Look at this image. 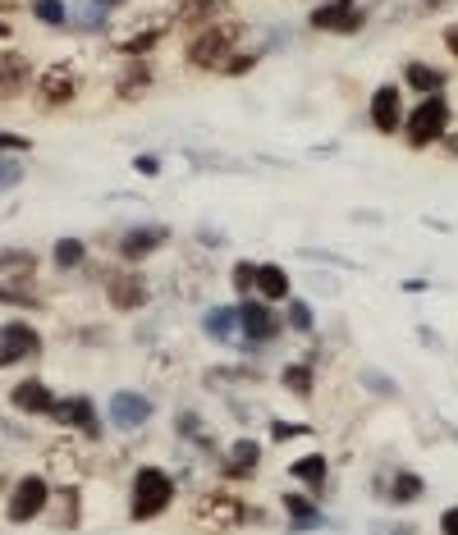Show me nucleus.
Instances as JSON below:
<instances>
[{"instance_id": "nucleus-1", "label": "nucleus", "mask_w": 458, "mask_h": 535, "mask_svg": "<svg viewBox=\"0 0 458 535\" xmlns=\"http://www.w3.org/2000/svg\"><path fill=\"white\" fill-rule=\"evenodd\" d=\"M188 522L211 535H234V531H243V526H252V503L243 499V494H234L229 485H216V490L193 494Z\"/></svg>"}, {"instance_id": "nucleus-2", "label": "nucleus", "mask_w": 458, "mask_h": 535, "mask_svg": "<svg viewBox=\"0 0 458 535\" xmlns=\"http://www.w3.org/2000/svg\"><path fill=\"white\" fill-rule=\"evenodd\" d=\"M239 42H243V19L225 14L220 23H211V28L188 37L184 60H188V69H197V74H220V69L229 65V55H239Z\"/></svg>"}, {"instance_id": "nucleus-3", "label": "nucleus", "mask_w": 458, "mask_h": 535, "mask_svg": "<svg viewBox=\"0 0 458 535\" xmlns=\"http://www.w3.org/2000/svg\"><path fill=\"white\" fill-rule=\"evenodd\" d=\"M179 499V481L170 476L165 467H156V462H147V467L133 471V485H129V522H156V517H165L170 508H175Z\"/></svg>"}, {"instance_id": "nucleus-4", "label": "nucleus", "mask_w": 458, "mask_h": 535, "mask_svg": "<svg viewBox=\"0 0 458 535\" xmlns=\"http://www.w3.org/2000/svg\"><path fill=\"white\" fill-rule=\"evenodd\" d=\"M385 0H321L307 14V28L326 37H358L371 23V14L381 10Z\"/></svg>"}, {"instance_id": "nucleus-5", "label": "nucleus", "mask_w": 458, "mask_h": 535, "mask_svg": "<svg viewBox=\"0 0 458 535\" xmlns=\"http://www.w3.org/2000/svg\"><path fill=\"white\" fill-rule=\"evenodd\" d=\"M449 119H454V110H449L445 92H440V97H422L413 110H408L399 138H404L408 151H431V147H440V138L449 133Z\"/></svg>"}, {"instance_id": "nucleus-6", "label": "nucleus", "mask_w": 458, "mask_h": 535, "mask_svg": "<svg viewBox=\"0 0 458 535\" xmlns=\"http://www.w3.org/2000/svg\"><path fill=\"white\" fill-rule=\"evenodd\" d=\"M33 92H37V110H42V115L65 110L83 97V74H78L74 60H55V65H46L42 74H37Z\"/></svg>"}, {"instance_id": "nucleus-7", "label": "nucleus", "mask_w": 458, "mask_h": 535, "mask_svg": "<svg viewBox=\"0 0 458 535\" xmlns=\"http://www.w3.org/2000/svg\"><path fill=\"white\" fill-rule=\"evenodd\" d=\"M284 334V316L262 298H243L239 302V348L243 357H257L262 343H275Z\"/></svg>"}, {"instance_id": "nucleus-8", "label": "nucleus", "mask_w": 458, "mask_h": 535, "mask_svg": "<svg viewBox=\"0 0 458 535\" xmlns=\"http://www.w3.org/2000/svg\"><path fill=\"white\" fill-rule=\"evenodd\" d=\"M51 481L42 471H28L10 485V499H5V522L10 526H33L37 517H46V503H51Z\"/></svg>"}, {"instance_id": "nucleus-9", "label": "nucleus", "mask_w": 458, "mask_h": 535, "mask_svg": "<svg viewBox=\"0 0 458 535\" xmlns=\"http://www.w3.org/2000/svg\"><path fill=\"white\" fill-rule=\"evenodd\" d=\"M51 421H55V426H60V430H69V435H83V439H92V444H97V439L106 435V421H101L97 403H92L88 394L55 398V407H51Z\"/></svg>"}, {"instance_id": "nucleus-10", "label": "nucleus", "mask_w": 458, "mask_h": 535, "mask_svg": "<svg viewBox=\"0 0 458 535\" xmlns=\"http://www.w3.org/2000/svg\"><path fill=\"white\" fill-rule=\"evenodd\" d=\"M371 494H381V503H390V508H413L426 499V476L413 467H390L371 476Z\"/></svg>"}, {"instance_id": "nucleus-11", "label": "nucleus", "mask_w": 458, "mask_h": 535, "mask_svg": "<svg viewBox=\"0 0 458 535\" xmlns=\"http://www.w3.org/2000/svg\"><path fill=\"white\" fill-rule=\"evenodd\" d=\"M106 302L110 311H120V316H133L152 302V279L142 275V270H110L106 275Z\"/></svg>"}, {"instance_id": "nucleus-12", "label": "nucleus", "mask_w": 458, "mask_h": 535, "mask_svg": "<svg viewBox=\"0 0 458 535\" xmlns=\"http://www.w3.org/2000/svg\"><path fill=\"white\" fill-rule=\"evenodd\" d=\"M367 115H371V129L381 133V138H399V133H404V119H408L404 87L381 83L376 92H371V101H367Z\"/></svg>"}, {"instance_id": "nucleus-13", "label": "nucleus", "mask_w": 458, "mask_h": 535, "mask_svg": "<svg viewBox=\"0 0 458 535\" xmlns=\"http://www.w3.org/2000/svg\"><path fill=\"white\" fill-rule=\"evenodd\" d=\"M42 334L33 330L28 321H5L0 325V366H23L42 357Z\"/></svg>"}, {"instance_id": "nucleus-14", "label": "nucleus", "mask_w": 458, "mask_h": 535, "mask_svg": "<svg viewBox=\"0 0 458 535\" xmlns=\"http://www.w3.org/2000/svg\"><path fill=\"white\" fill-rule=\"evenodd\" d=\"M110 426L120 430V435H133V430H142L147 421L156 417V403L142 389H115V398H110Z\"/></svg>"}, {"instance_id": "nucleus-15", "label": "nucleus", "mask_w": 458, "mask_h": 535, "mask_svg": "<svg viewBox=\"0 0 458 535\" xmlns=\"http://www.w3.org/2000/svg\"><path fill=\"white\" fill-rule=\"evenodd\" d=\"M170 238H175V229H170V225H133V229H124V234H120V243H115V257L129 261V266H138V261L156 257V252H161Z\"/></svg>"}, {"instance_id": "nucleus-16", "label": "nucleus", "mask_w": 458, "mask_h": 535, "mask_svg": "<svg viewBox=\"0 0 458 535\" xmlns=\"http://www.w3.org/2000/svg\"><path fill=\"white\" fill-rule=\"evenodd\" d=\"M280 503H284V513H289V535H312V531H330V526H335L321 513L317 499H303L298 490H284Z\"/></svg>"}, {"instance_id": "nucleus-17", "label": "nucleus", "mask_w": 458, "mask_h": 535, "mask_svg": "<svg viewBox=\"0 0 458 535\" xmlns=\"http://www.w3.org/2000/svg\"><path fill=\"white\" fill-rule=\"evenodd\" d=\"M225 14H229V0H179L175 10H170V23L193 37L202 28H211V23H220Z\"/></svg>"}, {"instance_id": "nucleus-18", "label": "nucleus", "mask_w": 458, "mask_h": 535, "mask_svg": "<svg viewBox=\"0 0 458 535\" xmlns=\"http://www.w3.org/2000/svg\"><path fill=\"white\" fill-rule=\"evenodd\" d=\"M33 83H37V74H33V60H28V55L23 51L0 55V106H5V101H19Z\"/></svg>"}, {"instance_id": "nucleus-19", "label": "nucleus", "mask_w": 458, "mask_h": 535, "mask_svg": "<svg viewBox=\"0 0 458 535\" xmlns=\"http://www.w3.org/2000/svg\"><path fill=\"white\" fill-rule=\"evenodd\" d=\"M252 298L271 302V307H284V302L294 298V279L280 261H257V284H252Z\"/></svg>"}, {"instance_id": "nucleus-20", "label": "nucleus", "mask_w": 458, "mask_h": 535, "mask_svg": "<svg viewBox=\"0 0 458 535\" xmlns=\"http://www.w3.org/2000/svg\"><path fill=\"white\" fill-rule=\"evenodd\" d=\"M10 407H14V412H23V417H51L55 394H51V385H46V380L28 375V380H19V385L10 389Z\"/></svg>"}, {"instance_id": "nucleus-21", "label": "nucleus", "mask_w": 458, "mask_h": 535, "mask_svg": "<svg viewBox=\"0 0 458 535\" xmlns=\"http://www.w3.org/2000/svg\"><path fill=\"white\" fill-rule=\"evenodd\" d=\"M289 476L321 503V494H326V485H330V458L326 453H303V458L289 462Z\"/></svg>"}, {"instance_id": "nucleus-22", "label": "nucleus", "mask_w": 458, "mask_h": 535, "mask_svg": "<svg viewBox=\"0 0 458 535\" xmlns=\"http://www.w3.org/2000/svg\"><path fill=\"white\" fill-rule=\"evenodd\" d=\"M404 87L413 97H440L449 87V74L436 65H426V60H404Z\"/></svg>"}, {"instance_id": "nucleus-23", "label": "nucleus", "mask_w": 458, "mask_h": 535, "mask_svg": "<svg viewBox=\"0 0 458 535\" xmlns=\"http://www.w3.org/2000/svg\"><path fill=\"white\" fill-rule=\"evenodd\" d=\"M202 334L220 348H239V307H207L202 311Z\"/></svg>"}, {"instance_id": "nucleus-24", "label": "nucleus", "mask_w": 458, "mask_h": 535, "mask_svg": "<svg viewBox=\"0 0 458 535\" xmlns=\"http://www.w3.org/2000/svg\"><path fill=\"white\" fill-rule=\"evenodd\" d=\"M152 83H156L152 60H129V65L120 69V78H115V97L120 101H142L147 92H152Z\"/></svg>"}, {"instance_id": "nucleus-25", "label": "nucleus", "mask_w": 458, "mask_h": 535, "mask_svg": "<svg viewBox=\"0 0 458 535\" xmlns=\"http://www.w3.org/2000/svg\"><path fill=\"white\" fill-rule=\"evenodd\" d=\"M0 284H37V257L28 247H0Z\"/></svg>"}, {"instance_id": "nucleus-26", "label": "nucleus", "mask_w": 458, "mask_h": 535, "mask_svg": "<svg viewBox=\"0 0 458 535\" xmlns=\"http://www.w3.org/2000/svg\"><path fill=\"white\" fill-rule=\"evenodd\" d=\"M78 490L74 485H60V490L51 494V503H46V522L55 526V531H74L78 522H83V517H78Z\"/></svg>"}, {"instance_id": "nucleus-27", "label": "nucleus", "mask_w": 458, "mask_h": 535, "mask_svg": "<svg viewBox=\"0 0 458 535\" xmlns=\"http://www.w3.org/2000/svg\"><path fill=\"white\" fill-rule=\"evenodd\" d=\"M170 28H175L170 19H161V23L147 19V28H138L133 37H120V55H129V60H142V55H152L156 46L165 42V33H170Z\"/></svg>"}, {"instance_id": "nucleus-28", "label": "nucleus", "mask_w": 458, "mask_h": 535, "mask_svg": "<svg viewBox=\"0 0 458 535\" xmlns=\"http://www.w3.org/2000/svg\"><path fill=\"white\" fill-rule=\"evenodd\" d=\"M51 266L60 270V275L83 270V266H88V243H83V238H60V243L51 247Z\"/></svg>"}, {"instance_id": "nucleus-29", "label": "nucleus", "mask_w": 458, "mask_h": 535, "mask_svg": "<svg viewBox=\"0 0 458 535\" xmlns=\"http://www.w3.org/2000/svg\"><path fill=\"white\" fill-rule=\"evenodd\" d=\"M266 375L257 366H216V371L202 375V385L207 389H220V385H262Z\"/></svg>"}, {"instance_id": "nucleus-30", "label": "nucleus", "mask_w": 458, "mask_h": 535, "mask_svg": "<svg viewBox=\"0 0 458 535\" xmlns=\"http://www.w3.org/2000/svg\"><path fill=\"white\" fill-rule=\"evenodd\" d=\"M266 458V444L262 439H252V435H239V439H229V449H225V462H234V467H248L257 471Z\"/></svg>"}, {"instance_id": "nucleus-31", "label": "nucleus", "mask_w": 458, "mask_h": 535, "mask_svg": "<svg viewBox=\"0 0 458 535\" xmlns=\"http://www.w3.org/2000/svg\"><path fill=\"white\" fill-rule=\"evenodd\" d=\"M280 385H284V394L312 398V389H317V371H312V362H289L280 371Z\"/></svg>"}, {"instance_id": "nucleus-32", "label": "nucleus", "mask_w": 458, "mask_h": 535, "mask_svg": "<svg viewBox=\"0 0 458 535\" xmlns=\"http://www.w3.org/2000/svg\"><path fill=\"white\" fill-rule=\"evenodd\" d=\"M175 435L193 439L202 453H216V444H211V435H207V421H202V412H193V407H184V412L175 417Z\"/></svg>"}, {"instance_id": "nucleus-33", "label": "nucleus", "mask_w": 458, "mask_h": 535, "mask_svg": "<svg viewBox=\"0 0 458 535\" xmlns=\"http://www.w3.org/2000/svg\"><path fill=\"white\" fill-rule=\"evenodd\" d=\"M284 330L317 334V311H312V302H307V298H289V302H284Z\"/></svg>"}, {"instance_id": "nucleus-34", "label": "nucleus", "mask_w": 458, "mask_h": 535, "mask_svg": "<svg viewBox=\"0 0 458 535\" xmlns=\"http://www.w3.org/2000/svg\"><path fill=\"white\" fill-rule=\"evenodd\" d=\"M358 385L367 389V394L385 398V403H394V398H399V380H394V375H385V371H376V366H362V371H358Z\"/></svg>"}, {"instance_id": "nucleus-35", "label": "nucleus", "mask_w": 458, "mask_h": 535, "mask_svg": "<svg viewBox=\"0 0 458 535\" xmlns=\"http://www.w3.org/2000/svg\"><path fill=\"white\" fill-rule=\"evenodd\" d=\"M46 458H60V467H55V471H65L69 485H74V476H83V471H88V462H83V453H78L74 444H51V449H46Z\"/></svg>"}, {"instance_id": "nucleus-36", "label": "nucleus", "mask_w": 458, "mask_h": 535, "mask_svg": "<svg viewBox=\"0 0 458 535\" xmlns=\"http://www.w3.org/2000/svg\"><path fill=\"white\" fill-rule=\"evenodd\" d=\"M0 307H42V298L33 293V284H0Z\"/></svg>"}, {"instance_id": "nucleus-37", "label": "nucleus", "mask_w": 458, "mask_h": 535, "mask_svg": "<svg viewBox=\"0 0 458 535\" xmlns=\"http://www.w3.org/2000/svg\"><path fill=\"white\" fill-rule=\"evenodd\" d=\"M33 14H37V23H46V28H65L69 23L65 0H33Z\"/></svg>"}, {"instance_id": "nucleus-38", "label": "nucleus", "mask_w": 458, "mask_h": 535, "mask_svg": "<svg viewBox=\"0 0 458 535\" xmlns=\"http://www.w3.org/2000/svg\"><path fill=\"white\" fill-rule=\"evenodd\" d=\"M229 284H234V293L252 298V284H257V261H234V270H229Z\"/></svg>"}, {"instance_id": "nucleus-39", "label": "nucleus", "mask_w": 458, "mask_h": 535, "mask_svg": "<svg viewBox=\"0 0 458 535\" xmlns=\"http://www.w3.org/2000/svg\"><path fill=\"white\" fill-rule=\"evenodd\" d=\"M257 65H262V51H239V55H229V65L220 69V78H243Z\"/></svg>"}, {"instance_id": "nucleus-40", "label": "nucleus", "mask_w": 458, "mask_h": 535, "mask_svg": "<svg viewBox=\"0 0 458 535\" xmlns=\"http://www.w3.org/2000/svg\"><path fill=\"white\" fill-rule=\"evenodd\" d=\"M298 257H303V261H321V266H335V270H362L358 261L339 257V252H321V247H298Z\"/></svg>"}, {"instance_id": "nucleus-41", "label": "nucleus", "mask_w": 458, "mask_h": 535, "mask_svg": "<svg viewBox=\"0 0 458 535\" xmlns=\"http://www.w3.org/2000/svg\"><path fill=\"white\" fill-rule=\"evenodd\" d=\"M188 161L207 174H225V170H243L239 161H225V156H211V151H188Z\"/></svg>"}, {"instance_id": "nucleus-42", "label": "nucleus", "mask_w": 458, "mask_h": 535, "mask_svg": "<svg viewBox=\"0 0 458 535\" xmlns=\"http://www.w3.org/2000/svg\"><path fill=\"white\" fill-rule=\"evenodd\" d=\"M23 183V161L19 156H0V193H10Z\"/></svg>"}, {"instance_id": "nucleus-43", "label": "nucleus", "mask_w": 458, "mask_h": 535, "mask_svg": "<svg viewBox=\"0 0 458 535\" xmlns=\"http://www.w3.org/2000/svg\"><path fill=\"white\" fill-rule=\"evenodd\" d=\"M298 435H312V426H303V421H271V444H289Z\"/></svg>"}, {"instance_id": "nucleus-44", "label": "nucleus", "mask_w": 458, "mask_h": 535, "mask_svg": "<svg viewBox=\"0 0 458 535\" xmlns=\"http://www.w3.org/2000/svg\"><path fill=\"white\" fill-rule=\"evenodd\" d=\"M33 147V142L23 138V133H10V129H0V156H23V151Z\"/></svg>"}, {"instance_id": "nucleus-45", "label": "nucleus", "mask_w": 458, "mask_h": 535, "mask_svg": "<svg viewBox=\"0 0 458 535\" xmlns=\"http://www.w3.org/2000/svg\"><path fill=\"white\" fill-rule=\"evenodd\" d=\"M133 170H138L142 179H156V174L165 170V161L161 156H152V151H142V156H133Z\"/></svg>"}, {"instance_id": "nucleus-46", "label": "nucleus", "mask_w": 458, "mask_h": 535, "mask_svg": "<svg viewBox=\"0 0 458 535\" xmlns=\"http://www.w3.org/2000/svg\"><path fill=\"white\" fill-rule=\"evenodd\" d=\"M371 535H422L417 522H371Z\"/></svg>"}, {"instance_id": "nucleus-47", "label": "nucleus", "mask_w": 458, "mask_h": 535, "mask_svg": "<svg viewBox=\"0 0 458 535\" xmlns=\"http://www.w3.org/2000/svg\"><path fill=\"white\" fill-rule=\"evenodd\" d=\"M440 535H458V503H449L440 513Z\"/></svg>"}, {"instance_id": "nucleus-48", "label": "nucleus", "mask_w": 458, "mask_h": 535, "mask_svg": "<svg viewBox=\"0 0 458 535\" xmlns=\"http://www.w3.org/2000/svg\"><path fill=\"white\" fill-rule=\"evenodd\" d=\"M197 238H202V247H225V243H229V238L220 234V229H211V225L197 229Z\"/></svg>"}, {"instance_id": "nucleus-49", "label": "nucleus", "mask_w": 458, "mask_h": 535, "mask_svg": "<svg viewBox=\"0 0 458 535\" xmlns=\"http://www.w3.org/2000/svg\"><path fill=\"white\" fill-rule=\"evenodd\" d=\"M445 51L458 60V23H449V28H445Z\"/></svg>"}, {"instance_id": "nucleus-50", "label": "nucleus", "mask_w": 458, "mask_h": 535, "mask_svg": "<svg viewBox=\"0 0 458 535\" xmlns=\"http://www.w3.org/2000/svg\"><path fill=\"white\" fill-rule=\"evenodd\" d=\"M417 339H422L426 348H445V343H440V334H436V330H426V325H422V330H417Z\"/></svg>"}, {"instance_id": "nucleus-51", "label": "nucleus", "mask_w": 458, "mask_h": 535, "mask_svg": "<svg viewBox=\"0 0 458 535\" xmlns=\"http://www.w3.org/2000/svg\"><path fill=\"white\" fill-rule=\"evenodd\" d=\"M449 0H417V14H436V10H445Z\"/></svg>"}, {"instance_id": "nucleus-52", "label": "nucleus", "mask_w": 458, "mask_h": 535, "mask_svg": "<svg viewBox=\"0 0 458 535\" xmlns=\"http://www.w3.org/2000/svg\"><path fill=\"white\" fill-rule=\"evenodd\" d=\"M92 5H97L101 14H115V10H124V5H129V0H92Z\"/></svg>"}, {"instance_id": "nucleus-53", "label": "nucleus", "mask_w": 458, "mask_h": 535, "mask_svg": "<svg viewBox=\"0 0 458 535\" xmlns=\"http://www.w3.org/2000/svg\"><path fill=\"white\" fill-rule=\"evenodd\" d=\"M10 33H14V23L5 19V14H0V42H10Z\"/></svg>"}, {"instance_id": "nucleus-54", "label": "nucleus", "mask_w": 458, "mask_h": 535, "mask_svg": "<svg viewBox=\"0 0 458 535\" xmlns=\"http://www.w3.org/2000/svg\"><path fill=\"white\" fill-rule=\"evenodd\" d=\"M19 5H23V0H0V14H5V19H10V14L19 10Z\"/></svg>"}]
</instances>
